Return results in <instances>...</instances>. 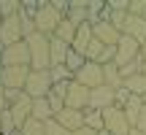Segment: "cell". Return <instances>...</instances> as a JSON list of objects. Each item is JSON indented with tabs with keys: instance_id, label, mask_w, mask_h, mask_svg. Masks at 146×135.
<instances>
[{
	"instance_id": "7402d4cb",
	"label": "cell",
	"mask_w": 146,
	"mask_h": 135,
	"mask_svg": "<svg viewBox=\"0 0 146 135\" xmlns=\"http://www.w3.org/2000/svg\"><path fill=\"white\" fill-rule=\"evenodd\" d=\"M22 135H46V122H38V119H27L25 124H22Z\"/></svg>"
},
{
	"instance_id": "6da1fadb",
	"label": "cell",
	"mask_w": 146,
	"mask_h": 135,
	"mask_svg": "<svg viewBox=\"0 0 146 135\" xmlns=\"http://www.w3.org/2000/svg\"><path fill=\"white\" fill-rule=\"evenodd\" d=\"M30 46V68L33 70H52V38L43 32H33L25 38Z\"/></svg>"
},
{
	"instance_id": "d6986e66",
	"label": "cell",
	"mask_w": 146,
	"mask_h": 135,
	"mask_svg": "<svg viewBox=\"0 0 146 135\" xmlns=\"http://www.w3.org/2000/svg\"><path fill=\"white\" fill-rule=\"evenodd\" d=\"M76 30H78V24H73V22L65 16L62 22H60V27H57V32H54V38H60V41H65L68 46H73V38H76Z\"/></svg>"
},
{
	"instance_id": "3957f363",
	"label": "cell",
	"mask_w": 146,
	"mask_h": 135,
	"mask_svg": "<svg viewBox=\"0 0 146 135\" xmlns=\"http://www.w3.org/2000/svg\"><path fill=\"white\" fill-rule=\"evenodd\" d=\"M54 87V78H52V70H30V78H27V87H25V95L33 100L38 97H49Z\"/></svg>"
},
{
	"instance_id": "f546056e",
	"label": "cell",
	"mask_w": 146,
	"mask_h": 135,
	"mask_svg": "<svg viewBox=\"0 0 146 135\" xmlns=\"http://www.w3.org/2000/svg\"><path fill=\"white\" fill-rule=\"evenodd\" d=\"M133 130H138V132L146 135V105L141 108V116H138V122H135V127H133Z\"/></svg>"
},
{
	"instance_id": "e0dca14e",
	"label": "cell",
	"mask_w": 146,
	"mask_h": 135,
	"mask_svg": "<svg viewBox=\"0 0 146 135\" xmlns=\"http://www.w3.org/2000/svg\"><path fill=\"white\" fill-rule=\"evenodd\" d=\"M33 119H38V122H49V119H54V111H52V105H49V97H38V100H33Z\"/></svg>"
},
{
	"instance_id": "1f68e13d",
	"label": "cell",
	"mask_w": 146,
	"mask_h": 135,
	"mask_svg": "<svg viewBox=\"0 0 146 135\" xmlns=\"http://www.w3.org/2000/svg\"><path fill=\"white\" fill-rule=\"evenodd\" d=\"M73 135H100L98 130H92V127H81V130H76Z\"/></svg>"
},
{
	"instance_id": "f1b7e54d",
	"label": "cell",
	"mask_w": 146,
	"mask_h": 135,
	"mask_svg": "<svg viewBox=\"0 0 146 135\" xmlns=\"http://www.w3.org/2000/svg\"><path fill=\"white\" fill-rule=\"evenodd\" d=\"M49 105H52V111H54V116H57L60 111L65 108V100H62V97H57V95H49Z\"/></svg>"
},
{
	"instance_id": "f35d334b",
	"label": "cell",
	"mask_w": 146,
	"mask_h": 135,
	"mask_svg": "<svg viewBox=\"0 0 146 135\" xmlns=\"http://www.w3.org/2000/svg\"><path fill=\"white\" fill-rule=\"evenodd\" d=\"M0 24H3V16H0Z\"/></svg>"
},
{
	"instance_id": "9a60e30c",
	"label": "cell",
	"mask_w": 146,
	"mask_h": 135,
	"mask_svg": "<svg viewBox=\"0 0 146 135\" xmlns=\"http://www.w3.org/2000/svg\"><path fill=\"white\" fill-rule=\"evenodd\" d=\"M122 35H130V38H135L138 43H143V41H146V19H143V16H133V14H130Z\"/></svg>"
},
{
	"instance_id": "d4e9b609",
	"label": "cell",
	"mask_w": 146,
	"mask_h": 135,
	"mask_svg": "<svg viewBox=\"0 0 146 135\" xmlns=\"http://www.w3.org/2000/svg\"><path fill=\"white\" fill-rule=\"evenodd\" d=\"M22 11V5L16 3V0H0V16L3 19H8V16H16Z\"/></svg>"
},
{
	"instance_id": "83f0119b",
	"label": "cell",
	"mask_w": 146,
	"mask_h": 135,
	"mask_svg": "<svg viewBox=\"0 0 146 135\" xmlns=\"http://www.w3.org/2000/svg\"><path fill=\"white\" fill-rule=\"evenodd\" d=\"M130 14L133 16H143L146 14V0H133L130 3Z\"/></svg>"
},
{
	"instance_id": "7a4b0ae2",
	"label": "cell",
	"mask_w": 146,
	"mask_h": 135,
	"mask_svg": "<svg viewBox=\"0 0 146 135\" xmlns=\"http://www.w3.org/2000/svg\"><path fill=\"white\" fill-rule=\"evenodd\" d=\"M62 19H65V14H62V8H60L57 3H41L35 8V14H33L35 30L43 32V35H49V38L57 32V27H60V22H62Z\"/></svg>"
},
{
	"instance_id": "5bb4252c",
	"label": "cell",
	"mask_w": 146,
	"mask_h": 135,
	"mask_svg": "<svg viewBox=\"0 0 146 135\" xmlns=\"http://www.w3.org/2000/svg\"><path fill=\"white\" fill-rule=\"evenodd\" d=\"M95 41V30H92V24L89 22H84V24H78V30H76V38H73V52H78V54H87V46Z\"/></svg>"
},
{
	"instance_id": "4fadbf2b",
	"label": "cell",
	"mask_w": 146,
	"mask_h": 135,
	"mask_svg": "<svg viewBox=\"0 0 146 135\" xmlns=\"http://www.w3.org/2000/svg\"><path fill=\"white\" fill-rule=\"evenodd\" d=\"M54 119L60 122V124L65 127L68 132H76V130H81L84 127V111H73V108H62Z\"/></svg>"
},
{
	"instance_id": "7c38bea8",
	"label": "cell",
	"mask_w": 146,
	"mask_h": 135,
	"mask_svg": "<svg viewBox=\"0 0 146 135\" xmlns=\"http://www.w3.org/2000/svg\"><path fill=\"white\" fill-rule=\"evenodd\" d=\"M89 24H92V22H89ZM92 30H95V38H98V41H103L106 46H116V43L122 41V32L116 30L108 19H98V22L92 24Z\"/></svg>"
},
{
	"instance_id": "ffe728a7",
	"label": "cell",
	"mask_w": 146,
	"mask_h": 135,
	"mask_svg": "<svg viewBox=\"0 0 146 135\" xmlns=\"http://www.w3.org/2000/svg\"><path fill=\"white\" fill-rule=\"evenodd\" d=\"M125 89L130 95H135V97H143V95H146V76H143V73H138V76L125 78Z\"/></svg>"
},
{
	"instance_id": "ba28073f",
	"label": "cell",
	"mask_w": 146,
	"mask_h": 135,
	"mask_svg": "<svg viewBox=\"0 0 146 135\" xmlns=\"http://www.w3.org/2000/svg\"><path fill=\"white\" fill-rule=\"evenodd\" d=\"M141 57V43L135 41V38H130V35H122V41L116 43V68H125V65H130L133 60H138Z\"/></svg>"
},
{
	"instance_id": "e575fe53",
	"label": "cell",
	"mask_w": 146,
	"mask_h": 135,
	"mask_svg": "<svg viewBox=\"0 0 146 135\" xmlns=\"http://www.w3.org/2000/svg\"><path fill=\"white\" fill-rule=\"evenodd\" d=\"M130 135H143V132H138V130H133V132H130Z\"/></svg>"
},
{
	"instance_id": "d6a6232c",
	"label": "cell",
	"mask_w": 146,
	"mask_h": 135,
	"mask_svg": "<svg viewBox=\"0 0 146 135\" xmlns=\"http://www.w3.org/2000/svg\"><path fill=\"white\" fill-rule=\"evenodd\" d=\"M141 57H143V62H146V41L141 43Z\"/></svg>"
},
{
	"instance_id": "30bf717a",
	"label": "cell",
	"mask_w": 146,
	"mask_h": 135,
	"mask_svg": "<svg viewBox=\"0 0 146 135\" xmlns=\"http://www.w3.org/2000/svg\"><path fill=\"white\" fill-rule=\"evenodd\" d=\"M116 105V89L111 87H98L89 92V111H106V108H114Z\"/></svg>"
},
{
	"instance_id": "8992f818",
	"label": "cell",
	"mask_w": 146,
	"mask_h": 135,
	"mask_svg": "<svg viewBox=\"0 0 146 135\" xmlns=\"http://www.w3.org/2000/svg\"><path fill=\"white\" fill-rule=\"evenodd\" d=\"M73 81H78V84H84L87 89H98V87H103L106 84V73H103V65H98V62H87L81 68V70L73 76Z\"/></svg>"
},
{
	"instance_id": "603a6c76",
	"label": "cell",
	"mask_w": 146,
	"mask_h": 135,
	"mask_svg": "<svg viewBox=\"0 0 146 135\" xmlns=\"http://www.w3.org/2000/svg\"><path fill=\"white\" fill-rule=\"evenodd\" d=\"M87 65V57H84V54H78V52H68V60H65V68H68V70L73 73V76H76L78 70H81V68Z\"/></svg>"
},
{
	"instance_id": "d590c367",
	"label": "cell",
	"mask_w": 146,
	"mask_h": 135,
	"mask_svg": "<svg viewBox=\"0 0 146 135\" xmlns=\"http://www.w3.org/2000/svg\"><path fill=\"white\" fill-rule=\"evenodd\" d=\"M143 76H146V62H143Z\"/></svg>"
},
{
	"instance_id": "cb8c5ba5",
	"label": "cell",
	"mask_w": 146,
	"mask_h": 135,
	"mask_svg": "<svg viewBox=\"0 0 146 135\" xmlns=\"http://www.w3.org/2000/svg\"><path fill=\"white\" fill-rule=\"evenodd\" d=\"M103 52H106V43L95 38V41H92V43L87 46V54H84V57H87V62H98V60H100V54H103Z\"/></svg>"
},
{
	"instance_id": "44dd1931",
	"label": "cell",
	"mask_w": 146,
	"mask_h": 135,
	"mask_svg": "<svg viewBox=\"0 0 146 135\" xmlns=\"http://www.w3.org/2000/svg\"><path fill=\"white\" fill-rule=\"evenodd\" d=\"M84 127H92V130L103 132V130H106L103 111H84Z\"/></svg>"
},
{
	"instance_id": "8d00e7d4",
	"label": "cell",
	"mask_w": 146,
	"mask_h": 135,
	"mask_svg": "<svg viewBox=\"0 0 146 135\" xmlns=\"http://www.w3.org/2000/svg\"><path fill=\"white\" fill-rule=\"evenodd\" d=\"M0 52H3V41H0Z\"/></svg>"
},
{
	"instance_id": "9c48e42d",
	"label": "cell",
	"mask_w": 146,
	"mask_h": 135,
	"mask_svg": "<svg viewBox=\"0 0 146 135\" xmlns=\"http://www.w3.org/2000/svg\"><path fill=\"white\" fill-rule=\"evenodd\" d=\"M89 92L92 89H87L84 84L73 81L68 95H65V108H73V111H89Z\"/></svg>"
},
{
	"instance_id": "836d02e7",
	"label": "cell",
	"mask_w": 146,
	"mask_h": 135,
	"mask_svg": "<svg viewBox=\"0 0 146 135\" xmlns=\"http://www.w3.org/2000/svg\"><path fill=\"white\" fill-rule=\"evenodd\" d=\"M3 70H5V65H3V57H0V76H3Z\"/></svg>"
},
{
	"instance_id": "ac0fdd59",
	"label": "cell",
	"mask_w": 146,
	"mask_h": 135,
	"mask_svg": "<svg viewBox=\"0 0 146 135\" xmlns=\"http://www.w3.org/2000/svg\"><path fill=\"white\" fill-rule=\"evenodd\" d=\"M103 73H106V87H111V89H122L125 87V78H122V70L116 68V62L103 65Z\"/></svg>"
},
{
	"instance_id": "484cf974",
	"label": "cell",
	"mask_w": 146,
	"mask_h": 135,
	"mask_svg": "<svg viewBox=\"0 0 146 135\" xmlns=\"http://www.w3.org/2000/svg\"><path fill=\"white\" fill-rule=\"evenodd\" d=\"M46 135H73V132H68L57 119H49L46 122Z\"/></svg>"
},
{
	"instance_id": "5b68a950",
	"label": "cell",
	"mask_w": 146,
	"mask_h": 135,
	"mask_svg": "<svg viewBox=\"0 0 146 135\" xmlns=\"http://www.w3.org/2000/svg\"><path fill=\"white\" fill-rule=\"evenodd\" d=\"M30 70L33 68H27V65H11V68L3 70L0 81H3V87L8 89V92H25L27 78H30Z\"/></svg>"
},
{
	"instance_id": "2e32d148",
	"label": "cell",
	"mask_w": 146,
	"mask_h": 135,
	"mask_svg": "<svg viewBox=\"0 0 146 135\" xmlns=\"http://www.w3.org/2000/svg\"><path fill=\"white\" fill-rule=\"evenodd\" d=\"M68 52H70L68 43L52 35V68H62L65 60H68Z\"/></svg>"
},
{
	"instance_id": "4316f807",
	"label": "cell",
	"mask_w": 146,
	"mask_h": 135,
	"mask_svg": "<svg viewBox=\"0 0 146 135\" xmlns=\"http://www.w3.org/2000/svg\"><path fill=\"white\" fill-rule=\"evenodd\" d=\"M52 78L54 81H73V73L68 70V68H52Z\"/></svg>"
},
{
	"instance_id": "4dcf8cb0",
	"label": "cell",
	"mask_w": 146,
	"mask_h": 135,
	"mask_svg": "<svg viewBox=\"0 0 146 135\" xmlns=\"http://www.w3.org/2000/svg\"><path fill=\"white\" fill-rule=\"evenodd\" d=\"M8 108V89L3 87V81H0V114Z\"/></svg>"
},
{
	"instance_id": "52a82bcc",
	"label": "cell",
	"mask_w": 146,
	"mask_h": 135,
	"mask_svg": "<svg viewBox=\"0 0 146 135\" xmlns=\"http://www.w3.org/2000/svg\"><path fill=\"white\" fill-rule=\"evenodd\" d=\"M0 57H3V65L5 68H11V65H27V68H30V46H27V41L3 46Z\"/></svg>"
},
{
	"instance_id": "8fae6325",
	"label": "cell",
	"mask_w": 146,
	"mask_h": 135,
	"mask_svg": "<svg viewBox=\"0 0 146 135\" xmlns=\"http://www.w3.org/2000/svg\"><path fill=\"white\" fill-rule=\"evenodd\" d=\"M0 41H3V46H11V43L25 41L19 14H16V16H8V19H3V24H0Z\"/></svg>"
},
{
	"instance_id": "277c9868",
	"label": "cell",
	"mask_w": 146,
	"mask_h": 135,
	"mask_svg": "<svg viewBox=\"0 0 146 135\" xmlns=\"http://www.w3.org/2000/svg\"><path fill=\"white\" fill-rule=\"evenodd\" d=\"M103 122H106V132H111V135H130L133 132V124L127 122L125 108H119V105L106 108L103 111Z\"/></svg>"
},
{
	"instance_id": "ab89813d",
	"label": "cell",
	"mask_w": 146,
	"mask_h": 135,
	"mask_svg": "<svg viewBox=\"0 0 146 135\" xmlns=\"http://www.w3.org/2000/svg\"><path fill=\"white\" fill-rule=\"evenodd\" d=\"M16 135H22V132H16Z\"/></svg>"
},
{
	"instance_id": "74e56055",
	"label": "cell",
	"mask_w": 146,
	"mask_h": 135,
	"mask_svg": "<svg viewBox=\"0 0 146 135\" xmlns=\"http://www.w3.org/2000/svg\"><path fill=\"white\" fill-rule=\"evenodd\" d=\"M143 105H146V95H143Z\"/></svg>"
}]
</instances>
